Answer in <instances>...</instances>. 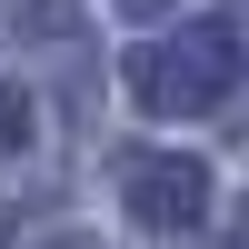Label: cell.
Masks as SVG:
<instances>
[]
</instances>
